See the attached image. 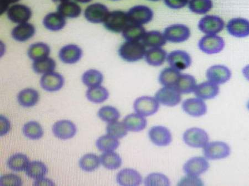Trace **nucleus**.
<instances>
[{
	"label": "nucleus",
	"instance_id": "f257e3e1",
	"mask_svg": "<svg viewBox=\"0 0 249 186\" xmlns=\"http://www.w3.org/2000/svg\"><path fill=\"white\" fill-rule=\"evenodd\" d=\"M146 52V47L140 41H126L120 46L119 54L124 61L133 63L142 59Z\"/></svg>",
	"mask_w": 249,
	"mask_h": 186
},
{
	"label": "nucleus",
	"instance_id": "f03ea898",
	"mask_svg": "<svg viewBox=\"0 0 249 186\" xmlns=\"http://www.w3.org/2000/svg\"><path fill=\"white\" fill-rule=\"evenodd\" d=\"M203 153L208 160H218L226 159L230 156L231 149L230 145L223 141H212L203 148Z\"/></svg>",
	"mask_w": 249,
	"mask_h": 186
},
{
	"label": "nucleus",
	"instance_id": "7ed1b4c3",
	"mask_svg": "<svg viewBox=\"0 0 249 186\" xmlns=\"http://www.w3.org/2000/svg\"><path fill=\"white\" fill-rule=\"evenodd\" d=\"M129 23L127 14L121 11L111 12L104 22L106 29L114 33H121Z\"/></svg>",
	"mask_w": 249,
	"mask_h": 186
},
{
	"label": "nucleus",
	"instance_id": "20e7f679",
	"mask_svg": "<svg viewBox=\"0 0 249 186\" xmlns=\"http://www.w3.org/2000/svg\"><path fill=\"white\" fill-rule=\"evenodd\" d=\"M183 140L190 147L203 148L208 143L209 135L203 129L191 128L184 133Z\"/></svg>",
	"mask_w": 249,
	"mask_h": 186
},
{
	"label": "nucleus",
	"instance_id": "39448f33",
	"mask_svg": "<svg viewBox=\"0 0 249 186\" xmlns=\"http://www.w3.org/2000/svg\"><path fill=\"white\" fill-rule=\"evenodd\" d=\"M159 108L158 101L150 96L140 97L134 103L135 113L144 117L155 115L159 111Z\"/></svg>",
	"mask_w": 249,
	"mask_h": 186
},
{
	"label": "nucleus",
	"instance_id": "423d86ee",
	"mask_svg": "<svg viewBox=\"0 0 249 186\" xmlns=\"http://www.w3.org/2000/svg\"><path fill=\"white\" fill-rule=\"evenodd\" d=\"M181 94L175 86H164L156 93L158 102L167 107H175L182 100Z\"/></svg>",
	"mask_w": 249,
	"mask_h": 186
},
{
	"label": "nucleus",
	"instance_id": "0eeeda50",
	"mask_svg": "<svg viewBox=\"0 0 249 186\" xmlns=\"http://www.w3.org/2000/svg\"><path fill=\"white\" fill-rule=\"evenodd\" d=\"M226 44L223 38L216 35H206L200 39L199 50L207 54H215L222 51Z\"/></svg>",
	"mask_w": 249,
	"mask_h": 186
},
{
	"label": "nucleus",
	"instance_id": "6e6552de",
	"mask_svg": "<svg viewBox=\"0 0 249 186\" xmlns=\"http://www.w3.org/2000/svg\"><path fill=\"white\" fill-rule=\"evenodd\" d=\"M130 23L143 25L150 22L154 17L153 11L146 6L139 5L131 8L127 13Z\"/></svg>",
	"mask_w": 249,
	"mask_h": 186
},
{
	"label": "nucleus",
	"instance_id": "1a4fd4ad",
	"mask_svg": "<svg viewBox=\"0 0 249 186\" xmlns=\"http://www.w3.org/2000/svg\"><path fill=\"white\" fill-rule=\"evenodd\" d=\"M225 23L217 16L207 15L200 20L199 30L207 35H216L224 29Z\"/></svg>",
	"mask_w": 249,
	"mask_h": 186
},
{
	"label": "nucleus",
	"instance_id": "9d476101",
	"mask_svg": "<svg viewBox=\"0 0 249 186\" xmlns=\"http://www.w3.org/2000/svg\"><path fill=\"white\" fill-rule=\"evenodd\" d=\"M164 37L171 43H179L186 41L191 37V30L182 24H175L164 31Z\"/></svg>",
	"mask_w": 249,
	"mask_h": 186
},
{
	"label": "nucleus",
	"instance_id": "9b49d317",
	"mask_svg": "<svg viewBox=\"0 0 249 186\" xmlns=\"http://www.w3.org/2000/svg\"><path fill=\"white\" fill-rule=\"evenodd\" d=\"M210 168L206 157L196 156L188 160L183 165V169L186 175L199 177Z\"/></svg>",
	"mask_w": 249,
	"mask_h": 186
},
{
	"label": "nucleus",
	"instance_id": "f8f14e48",
	"mask_svg": "<svg viewBox=\"0 0 249 186\" xmlns=\"http://www.w3.org/2000/svg\"><path fill=\"white\" fill-rule=\"evenodd\" d=\"M148 137L152 143L160 147L168 146L172 141V135L169 129L160 125L151 128L148 131Z\"/></svg>",
	"mask_w": 249,
	"mask_h": 186
},
{
	"label": "nucleus",
	"instance_id": "ddd939ff",
	"mask_svg": "<svg viewBox=\"0 0 249 186\" xmlns=\"http://www.w3.org/2000/svg\"><path fill=\"white\" fill-rule=\"evenodd\" d=\"M167 61L169 66L179 71L186 70L192 64V58L187 52L183 51H174L167 55Z\"/></svg>",
	"mask_w": 249,
	"mask_h": 186
},
{
	"label": "nucleus",
	"instance_id": "4468645a",
	"mask_svg": "<svg viewBox=\"0 0 249 186\" xmlns=\"http://www.w3.org/2000/svg\"><path fill=\"white\" fill-rule=\"evenodd\" d=\"M231 72L228 67L222 65H215L208 68L206 77L208 81L216 85L226 84L231 78Z\"/></svg>",
	"mask_w": 249,
	"mask_h": 186
},
{
	"label": "nucleus",
	"instance_id": "2eb2a0df",
	"mask_svg": "<svg viewBox=\"0 0 249 186\" xmlns=\"http://www.w3.org/2000/svg\"><path fill=\"white\" fill-rule=\"evenodd\" d=\"M109 12L107 7L103 4L96 3L88 6L84 13L88 21L93 23L105 22Z\"/></svg>",
	"mask_w": 249,
	"mask_h": 186
},
{
	"label": "nucleus",
	"instance_id": "dca6fc26",
	"mask_svg": "<svg viewBox=\"0 0 249 186\" xmlns=\"http://www.w3.org/2000/svg\"><path fill=\"white\" fill-rule=\"evenodd\" d=\"M77 131L75 125L68 120H59L52 127V132L55 137L63 140L72 138L75 135Z\"/></svg>",
	"mask_w": 249,
	"mask_h": 186
},
{
	"label": "nucleus",
	"instance_id": "f3484780",
	"mask_svg": "<svg viewBox=\"0 0 249 186\" xmlns=\"http://www.w3.org/2000/svg\"><path fill=\"white\" fill-rule=\"evenodd\" d=\"M182 110L187 114L194 117H200L206 114L207 106L202 99L196 98L184 100L182 104Z\"/></svg>",
	"mask_w": 249,
	"mask_h": 186
},
{
	"label": "nucleus",
	"instance_id": "a211bd4d",
	"mask_svg": "<svg viewBox=\"0 0 249 186\" xmlns=\"http://www.w3.org/2000/svg\"><path fill=\"white\" fill-rule=\"evenodd\" d=\"M227 30L234 37H247L249 36V21L243 18H232L227 23Z\"/></svg>",
	"mask_w": 249,
	"mask_h": 186
},
{
	"label": "nucleus",
	"instance_id": "6ab92c4d",
	"mask_svg": "<svg viewBox=\"0 0 249 186\" xmlns=\"http://www.w3.org/2000/svg\"><path fill=\"white\" fill-rule=\"evenodd\" d=\"M41 86L48 92L57 91L63 87L64 79L63 76L58 72H51L44 74L40 80Z\"/></svg>",
	"mask_w": 249,
	"mask_h": 186
},
{
	"label": "nucleus",
	"instance_id": "aec40b11",
	"mask_svg": "<svg viewBox=\"0 0 249 186\" xmlns=\"http://www.w3.org/2000/svg\"><path fill=\"white\" fill-rule=\"evenodd\" d=\"M116 181L123 186H137L142 184V177L135 169L126 168L119 172L116 176Z\"/></svg>",
	"mask_w": 249,
	"mask_h": 186
},
{
	"label": "nucleus",
	"instance_id": "412c9836",
	"mask_svg": "<svg viewBox=\"0 0 249 186\" xmlns=\"http://www.w3.org/2000/svg\"><path fill=\"white\" fill-rule=\"evenodd\" d=\"M8 18L15 23H26L31 18L32 11L29 7L23 5H15L7 11Z\"/></svg>",
	"mask_w": 249,
	"mask_h": 186
},
{
	"label": "nucleus",
	"instance_id": "4be33fe9",
	"mask_svg": "<svg viewBox=\"0 0 249 186\" xmlns=\"http://www.w3.org/2000/svg\"><path fill=\"white\" fill-rule=\"evenodd\" d=\"M83 51L81 48L74 44L63 47L59 52V58L65 64H73L81 59Z\"/></svg>",
	"mask_w": 249,
	"mask_h": 186
},
{
	"label": "nucleus",
	"instance_id": "5701e85b",
	"mask_svg": "<svg viewBox=\"0 0 249 186\" xmlns=\"http://www.w3.org/2000/svg\"><path fill=\"white\" fill-rule=\"evenodd\" d=\"M195 95L199 99L203 100L213 99L219 93L218 85L208 81L196 85Z\"/></svg>",
	"mask_w": 249,
	"mask_h": 186
},
{
	"label": "nucleus",
	"instance_id": "b1692460",
	"mask_svg": "<svg viewBox=\"0 0 249 186\" xmlns=\"http://www.w3.org/2000/svg\"><path fill=\"white\" fill-rule=\"evenodd\" d=\"M123 122L125 125L128 131L139 132L144 130L147 126V120L145 117L138 113H131L124 117Z\"/></svg>",
	"mask_w": 249,
	"mask_h": 186
},
{
	"label": "nucleus",
	"instance_id": "393cba45",
	"mask_svg": "<svg viewBox=\"0 0 249 186\" xmlns=\"http://www.w3.org/2000/svg\"><path fill=\"white\" fill-rule=\"evenodd\" d=\"M36 32L35 27L29 23L19 24L15 27L11 35L13 38L18 42H26L31 38L35 35Z\"/></svg>",
	"mask_w": 249,
	"mask_h": 186
},
{
	"label": "nucleus",
	"instance_id": "a878e982",
	"mask_svg": "<svg viewBox=\"0 0 249 186\" xmlns=\"http://www.w3.org/2000/svg\"><path fill=\"white\" fill-rule=\"evenodd\" d=\"M167 56V52L161 48H153L146 51L144 59L150 66L160 67L165 62Z\"/></svg>",
	"mask_w": 249,
	"mask_h": 186
},
{
	"label": "nucleus",
	"instance_id": "bb28decb",
	"mask_svg": "<svg viewBox=\"0 0 249 186\" xmlns=\"http://www.w3.org/2000/svg\"><path fill=\"white\" fill-rule=\"evenodd\" d=\"M39 99L38 91L33 88H26L20 91L18 96V101L24 107H32L37 103Z\"/></svg>",
	"mask_w": 249,
	"mask_h": 186
},
{
	"label": "nucleus",
	"instance_id": "cd10ccee",
	"mask_svg": "<svg viewBox=\"0 0 249 186\" xmlns=\"http://www.w3.org/2000/svg\"><path fill=\"white\" fill-rule=\"evenodd\" d=\"M43 23L47 30L52 31L61 30L66 25L65 17L58 12L48 14Z\"/></svg>",
	"mask_w": 249,
	"mask_h": 186
},
{
	"label": "nucleus",
	"instance_id": "c85d7f7f",
	"mask_svg": "<svg viewBox=\"0 0 249 186\" xmlns=\"http://www.w3.org/2000/svg\"><path fill=\"white\" fill-rule=\"evenodd\" d=\"M142 43L148 48H160L165 45L167 40L164 34L159 31H152L146 32L142 39Z\"/></svg>",
	"mask_w": 249,
	"mask_h": 186
},
{
	"label": "nucleus",
	"instance_id": "c756f323",
	"mask_svg": "<svg viewBox=\"0 0 249 186\" xmlns=\"http://www.w3.org/2000/svg\"><path fill=\"white\" fill-rule=\"evenodd\" d=\"M196 80L194 76L189 74H181L175 87L181 94H190L194 92L196 88Z\"/></svg>",
	"mask_w": 249,
	"mask_h": 186
},
{
	"label": "nucleus",
	"instance_id": "7c9ffc66",
	"mask_svg": "<svg viewBox=\"0 0 249 186\" xmlns=\"http://www.w3.org/2000/svg\"><path fill=\"white\" fill-rule=\"evenodd\" d=\"M29 157L23 153H18L10 156L8 159L7 165L11 170L15 172L25 171L30 164Z\"/></svg>",
	"mask_w": 249,
	"mask_h": 186
},
{
	"label": "nucleus",
	"instance_id": "2f4dec72",
	"mask_svg": "<svg viewBox=\"0 0 249 186\" xmlns=\"http://www.w3.org/2000/svg\"><path fill=\"white\" fill-rule=\"evenodd\" d=\"M146 33L142 25L129 23L123 32V37L127 41H140Z\"/></svg>",
	"mask_w": 249,
	"mask_h": 186
},
{
	"label": "nucleus",
	"instance_id": "473e14b6",
	"mask_svg": "<svg viewBox=\"0 0 249 186\" xmlns=\"http://www.w3.org/2000/svg\"><path fill=\"white\" fill-rule=\"evenodd\" d=\"M180 75V71L174 68H164L159 75V83L163 86H175Z\"/></svg>",
	"mask_w": 249,
	"mask_h": 186
},
{
	"label": "nucleus",
	"instance_id": "72a5a7b5",
	"mask_svg": "<svg viewBox=\"0 0 249 186\" xmlns=\"http://www.w3.org/2000/svg\"><path fill=\"white\" fill-rule=\"evenodd\" d=\"M100 159L103 167L110 170L118 169L123 163L121 156L114 152H104Z\"/></svg>",
	"mask_w": 249,
	"mask_h": 186
},
{
	"label": "nucleus",
	"instance_id": "f704fd0d",
	"mask_svg": "<svg viewBox=\"0 0 249 186\" xmlns=\"http://www.w3.org/2000/svg\"><path fill=\"white\" fill-rule=\"evenodd\" d=\"M26 175L31 179L37 180L45 177L48 173L47 166L39 161L30 162L25 169Z\"/></svg>",
	"mask_w": 249,
	"mask_h": 186
},
{
	"label": "nucleus",
	"instance_id": "c9c22d12",
	"mask_svg": "<svg viewBox=\"0 0 249 186\" xmlns=\"http://www.w3.org/2000/svg\"><path fill=\"white\" fill-rule=\"evenodd\" d=\"M120 145L118 139L107 135L99 137L96 141V146L99 151L104 152H114Z\"/></svg>",
	"mask_w": 249,
	"mask_h": 186
},
{
	"label": "nucleus",
	"instance_id": "e433bc0d",
	"mask_svg": "<svg viewBox=\"0 0 249 186\" xmlns=\"http://www.w3.org/2000/svg\"><path fill=\"white\" fill-rule=\"evenodd\" d=\"M51 50L49 46L46 43L38 42L32 44L28 50V56L34 61L48 57Z\"/></svg>",
	"mask_w": 249,
	"mask_h": 186
},
{
	"label": "nucleus",
	"instance_id": "4c0bfd02",
	"mask_svg": "<svg viewBox=\"0 0 249 186\" xmlns=\"http://www.w3.org/2000/svg\"><path fill=\"white\" fill-rule=\"evenodd\" d=\"M109 91L102 86L89 88L86 92L88 100L94 103H103L109 98Z\"/></svg>",
	"mask_w": 249,
	"mask_h": 186
},
{
	"label": "nucleus",
	"instance_id": "58836bf2",
	"mask_svg": "<svg viewBox=\"0 0 249 186\" xmlns=\"http://www.w3.org/2000/svg\"><path fill=\"white\" fill-rule=\"evenodd\" d=\"M58 13L64 17L77 18L81 14L82 9L77 3L71 1L62 2L58 6Z\"/></svg>",
	"mask_w": 249,
	"mask_h": 186
},
{
	"label": "nucleus",
	"instance_id": "ea45409f",
	"mask_svg": "<svg viewBox=\"0 0 249 186\" xmlns=\"http://www.w3.org/2000/svg\"><path fill=\"white\" fill-rule=\"evenodd\" d=\"M100 162V157L94 153H87L80 159L79 165L83 171L90 172L99 168Z\"/></svg>",
	"mask_w": 249,
	"mask_h": 186
},
{
	"label": "nucleus",
	"instance_id": "a19ab883",
	"mask_svg": "<svg viewBox=\"0 0 249 186\" xmlns=\"http://www.w3.org/2000/svg\"><path fill=\"white\" fill-rule=\"evenodd\" d=\"M56 68V63L53 59L47 57L35 60L32 64V68L36 73L45 74L53 72Z\"/></svg>",
	"mask_w": 249,
	"mask_h": 186
},
{
	"label": "nucleus",
	"instance_id": "79ce46f5",
	"mask_svg": "<svg viewBox=\"0 0 249 186\" xmlns=\"http://www.w3.org/2000/svg\"><path fill=\"white\" fill-rule=\"evenodd\" d=\"M82 79L86 86L91 88L101 85L104 77L101 72L97 70L90 69L84 72Z\"/></svg>",
	"mask_w": 249,
	"mask_h": 186
},
{
	"label": "nucleus",
	"instance_id": "37998d69",
	"mask_svg": "<svg viewBox=\"0 0 249 186\" xmlns=\"http://www.w3.org/2000/svg\"><path fill=\"white\" fill-rule=\"evenodd\" d=\"M22 131L23 135L31 140L41 139L44 134L41 125L36 121H30L24 125Z\"/></svg>",
	"mask_w": 249,
	"mask_h": 186
},
{
	"label": "nucleus",
	"instance_id": "c03bdc74",
	"mask_svg": "<svg viewBox=\"0 0 249 186\" xmlns=\"http://www.w3.org/2000/svg\"><path fill=\"white\" fill-rule=\"evenodd\" d=\"M188 4L191 11L198 15L208 13L213 6L212 0H190Z\"/></svg>",
	"mask_w": 249,
	"mask_h": 186
},
{
	"label": "nucleus",
	"instance_id": "a18cd8bd",
	"mask_svg": "<svg viewBox=\"0 0 249 186\" xmlns=\"http://www.w3.org/2000/svg\"><path fill=\"white\" fill-rule=\"evenodd\" d=\"M98 116L104 122L110 123L118 121L120 117V113L118 109L110 106H103L100 109Z\"/></svg>",
	"mask_w": 249,
	"mask_h": 186
},
{
	"label": "nucleus",
	"instance_id": "49530a36",
	"mask_svg": "<svg viewBox=\"0 0 249 186\" xmlns=\"http://www.w3.org/2000/svg\"><path fill=\"white\" fill-rule=\"evenodd\" d=\"M107 135L116 139L123 138L127 135L128 130L124 123L116 122L108 123L107 126Z\"/></svg>",
	"mask_w": 249,
	"mask_h": 186
},
{
	"label": "nucleus",
	"instance_id": "de8ad7c7",
	"mask_svg": "<svg viewBox=\"0 0 249 186\" xmlns=\"http://www.w3.org/2000/svg\"><path fill=\"white\" fill-rule=\"evenodd\" d=\"M144 185L146 186H170L169 179L164 174L152 173L144 180Z\"/></svg>",
	"mask_w": 249,
	"mask_h": 186
},
{
	"label": "nucleus",
	"instance_id": "09e8293b",
	"mask_svg": "<svg viewBox=\"0 0 249 186\" xmlns=\"http://www.w3.org/2000/svg\"><path fill=\"white\" fill-rule=\"evenodd\" d=\"M23 182L21 178L15 174H6L1 177L0 185L4 186H22Z\"/></svg>",
	"mask_w": 249,
	"mask_h": 186
},
{
	"label": "nucleus",
	"instance_id": "8fccbe9b",
	"mask_svg": "<svg viewBox=\"0 0 249 186\" xmlns=\"http://www.w3.org/2000/svg\"><path fill=\"white\" fill-rule=\"evenodd\" d=\"M179 186H200L203 185L202 181L198 177L187 175L182 178L178 184Z\"/></svg>",
	"mask_w": 249,
	"mask_h": 186
},
{
	"label": "nucleus",
	"instance_id": "3c124183",
	"mask_svg": "<svg viewBox=\"0 0 249 186\" xmlns=\"http://www.w3.org/2000/svg\"><path fill=\"white\" fill-rule=\"evenodd\" d=\"M166 5L172 9L178 10L185 7L189 0H164Z\"/></svg>",
	"mask_w": 249,
	"mask_h": 186
},
{
	"label": "nucleus",
	"instance_id": "603ef678",
	"mask_svg": "<svg viewBox=\"0 0 249 186\" xmlns=\"http://www.w3.org/2000/svg\"><path fill=\"white\" fill-rule=\"evenodd\" d=\"M0 122H1V130H0V135L2 136L7 134L11 129V123L9 119L2 115L0 116Z\"/></svg>",
	"mask_w": 249,
	"mask_h": 186
},
{
	"label": "nucleus",
	"instance_id": "864d4df0",
	"mask_svg": "<svg viewBox=\"0 0 249 186\" xmlns=\"http://www.w3.org/2000/svg\"><path fill=\"white\" fill-rule=\"evenodd\" d=\"M34 185L35 186H54L55 184L50 179L42 177L41 179L36 180Z\"/></svg>",
	"mask_w": 249,
	"mask_h": 186
},
{
	"label": "nucleus",
	"instance_id": "5fc2aeb1",
	"mask_svg": "<svg viewBox=\"0 0 249 186\" xmlns=\"http://www.w3.org/2000/svg\"><path fill=\"white\" fill-rule=\"evenodd\" d=\"M19 0H1V14L5 13L10 4L19 1Z\"/></svg>",
	"mask_w": 249,
	"mask_h": 186
},
{
	"label": "nucleus",
	"instance_id": "6e6d98bb",
	"mask_svg": "<svg viewBox=\"0 0 249 186\" xmlns=\"http://www.w3.org/2000/svg\"><path fill=\"white\" fill-rule=\"evenodd\" d=\"M242 72L245 78L249 82V64L243 68Z\"/></svg>",
	"mask_w": 249,
	"mask_h": 186
},
{
	"label": "nucleus",
	"instance_id": "4d7b16f0",
	"mask_svg": "<svg viewBox=\"0 0 249 186\" xmlns=\"http://www.w3.org/2000/svg\"><path fill=\"white\" fill-rule=\"evenodd\" d=\"M75 1H77L79 2H81V3H88V2H89L91 1H92V0H75Z\"/></svg>",
	"mask_w": 249,
	"mask_h": 186
},
{
	"label": "nucleus",
	"instance_id": "13d9d810",
	"mask_svg": "<svg viewBox=\"0 0 249 186\" xmlns=\"http://www.w3.org/2000/svg\"><path fill=\"white\" fill-rule=\"evenodd\" d=\"M53 1H54V2H63L68 1V0H53Z\"/></svg>",
	"mask_w": 249,
	"mask_h": 186
},
{
	"label": "nucleus",
	"instance_id": "bf43d9fd",
	"mask_svg": "<svg viewBox=\"0 0 249 186\" xmlns=\"http://www.w3.org/2000/svg\"><path fill=\"white\" fill-rule=\"evenodd\" d=\"M247 107L248 110L249 111V100L247 103Z\"/></svg>",
	"mask_w": 249,
	"mask_h": 186
},
{
	"label": "nucleus",
	"instance_id": "052dcab7",
	"mask_svg": "<svg viewBox=\"0 0 249 186\" xmlns=\"http://www.w3.org/2000/svg\"><path fill=\"white\" fill-rule=\"evenodd\" d=\"M150 1H159V0H150Z\"/></svg>",
	"mask_w": 249,
	"mask_h": 186
},
{
	"label": "nucleus",
	"instance_id": "680f3d73",
	"mask_svg": "<svg viewBox=\"0 0 249 186\" xmlns=\"http://www.w3.org/2000/svg\"><path fill=\"white\" fill-rule=\"evenodd\" d=\"M113 1H116V0H113Z\"/></svg>",
	"mask_w": 249,
	"mask_h": 186
}]
</instances>
